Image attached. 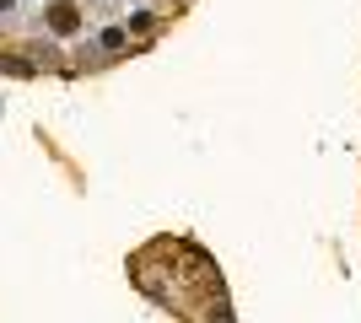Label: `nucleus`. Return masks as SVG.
<instances>
[{"label": "nucleus", "mask_w": 361, "mask_h": 323, "mask_svg": "<svg viewBox=\"0 0 361 323\" xmlns=\"http://www.w3.org/2000/svg\"><path fill=\"white\" fill-rule=\"evenodd\" d=\"M81 27V11H75V6H49V32H60V38H71V32Z\"/></svg>", "instance_id": "obj_1"}]
</instances>
